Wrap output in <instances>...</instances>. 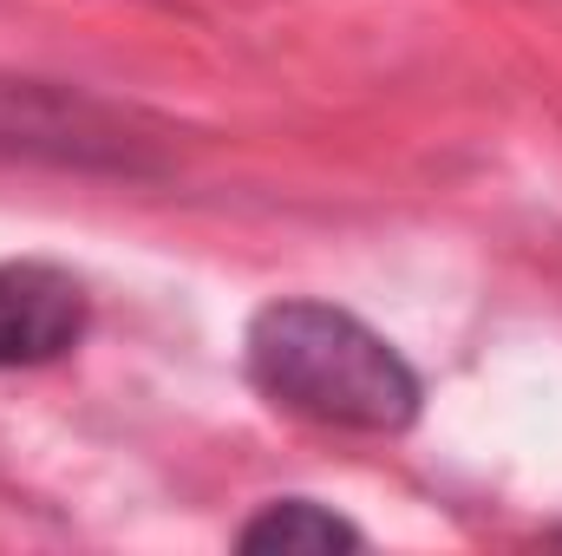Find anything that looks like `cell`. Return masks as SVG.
<instances>
[{"instance_id": "7a4b0ae2", "label": "cell", "mask_w": 562, "mask_h": 556, "mask_svg": "<svg viewBox=\"0 0 562 556\" xmlns=\"http://www.w3.org/2000/svg\"><path fill=\"white\" fill-rule=\"evenodd\" d=\"M92 294L59 263H0V374L53 367L86 341Z\"/></svg>"}, {"instance_id": "6da1fadb", "label": "cell", "mask_w": 562, "mask_h": 556, "mask_svg": "<svg viewBox=\"0 0 562 556\" xmlns=\"http://www.w3.org/2000/svg\"><path fill=\"white\" fill-rule=\"evenodd\" d=\"M249 387L294 419L334 432H406L419 419V374L406 354L334 301H269L243 334Z\"/></svg>"}, {"instance_id": "3957f363", "label": "cell", "mask_w": 562, "mask_h": 556, "mask_svg": "<svg viewBox=\"0 0 562 556\" xmlns=\"http://www.w3.org/2000/svg\"><path fill=\"white\" fill-rule=\"evenodd\" d=\"M236 544L243 551H360L367 537L314 498H276L236 531Z\"/></svg>"}]
</instances>
